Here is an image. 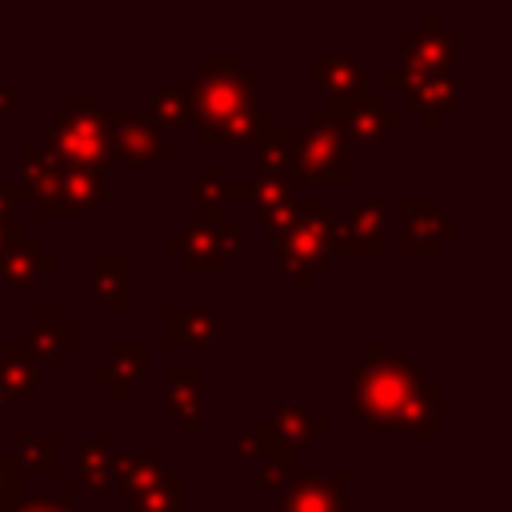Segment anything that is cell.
Listing matches in <instances>:
<instances>
[{
    "label": "cell",
    "instance_id": "6da1fadb",
    "mask_svg": "<svg viewBox=\"0 0 512 512\" xmlns=\"http://www.w3.org/2000/svg\"><path fill=\"white\" fill-rule=\"evenodd\" d=\"M348 416L388 436H436L440 432V388L424 380L400 352L368 344L348 364Z\"/></svg>",
    "mask_w": 512,
    "mask_h": 512
},
{
    "label": "cell",
    "instance_id": "7a4b0ae2",
    "mask_svg": "<svg viewBox=\"0 0 512 512\" xmlns=\"http://www.w3.org/2000/svg\"><path fill=\"white\" fill-rule=\"evenodd\" d=\"M20 188L32 196L40 216L48 220H68L88 208H96L108 192V172L100 168H60L44 144H24L20 148Z\"/></svg>",
    "mask_w": 512,
    "mask_h": 512
},
{
    "label": "cell",
    "instance_id": "3957f363",
    "mask_svg": "<svg viewBox=\"0 0 512 512\" xmlns=\"http://www.w3.org/2000/svg\"><path fill=\"white\" fill-rule=\"evenodd\" d=\"M184 108L188 120H196L200 128H212L228 116L248 112L252 104H260V76L240 68L236 52H208L200 60V68L184 80Z\"/></svg>",
    "mask_w": 512,
    "mask_h": 512
},
{
    "label": "cell",
    "instance_id": "277c9868",
    "mask_svg": "<svg viewBox=\"0 0 512 512\" xmlns=\"http://www.w3.org/2000/svg\"><path fill=\"white\" fill-rule=\"evenodd\" d=\"M44 148L60 168L108 172V116L104 108H60L44 132Z\"/></svg>",
    "mask_w": 512,
    "mask_h": 512
},
{
    "label": "cell",
    "instance_id": "5b68a950",
    "mask_svg": "<svg viewBox=\"0 0 512 512\" xmlns=\"http://www.w3.org/2000/svg\"><path fill=\"white\" fill-rule=\"evenodd\" d=\"M240 248V220L224 212H200L180 232L164 236V252L180 256L188 272H220L224 256Z\"/></svg>",
    "mask_w": 512,
    "mask_h": 512
},
{
    "label": "cell",
    "instance_id": "8992f818",
    "mask_svg": "<svg viewBox=\"0 0 512 512\" xmlns=\"http://www.w3.org/2000/svg\"><path fill=\"white\" fill-rule=\"evenodd\" d=\"M328 432H332V424L324 416H312L308 400H296V404L280 400L272 408V416H264L256 424V432H248V436H252V456L260 460V456H276V452H288V456L304 452V448L320 444Z\"/></svg>",
    "mask_w": 512,
    "mask_h": 512
},
{
    "label": "cell",
    "instance_id": "52a82bcc",
    "mask_svg": "<svg viewBox=\"0 0 512 512\" xmlns=\"http://www.w3.org/2000/svg\"><path fill=\"white\" fill-rule=\"evenodd\" d=\"M316 108L348 144H380L388 128L404 124V112L392 108L384 92H368V88L356 96H344V100L316 104Z\"/></svg>",
    "mask_w": 512,
    "mask_h": 512
},
{
    "label": "cell",
    "instance_id": "ba28073f",
    "mask_svg": "<svg viewBox=\"0 0 512 512\" xmlns=\"http://www.w3.org/2000/svg\"><path fill=\"white\" fill-rule=\"evenodd\" d=\"M348 156H352V144L320 116V108H312V128L296 132V148H292L296 184L300 180L344 184L348 180Z\"/></svg>",
    "mask_w": 512,
    "mask_h": 512
},
{
    "label": "cell",
    "instance_id": "9c48e42d",
    "mask_svg": "<svg viewBox=\"0 0 512 512\" xmlns=\"http://www.w3.org/2000/svg\"><path fill=\"white\" fill-rule=\"evenodd\" d=\"M456 52H460V36L448 32L436 16H424L416 32H408L400 40V76H432V72H456Z\"/></svg>",
    "mask_w": 512,
    "mask_h": 512
},
{
    "label": "cell",
    "instance_id": "30bf717a",
    "mask_svg": "<svg viewBox=\"0 0 512 512\" xmlns=\"http://www.w3.org/2000/svg\"><path fill=\"white\" fill-rule=\"evenodd\" d=\"M108 116V164H164V136L160 128L132 108H104Z\"/></svg>",
    "mask_w": 512,
    "mask_h": 512
},
{
    "label": "cell",
    "instance_id": "8fae6325",
    "mask_svg": "<svg viewBox=\"0 0 512 512\" xmlns=\"http://www.w3.org/2000/svg\"><path fill=\"white\" fill-rule=\"evenodd\" d=\"M328 220V216H324ZM324 220L316 216H300L288 232L272 236V264L284 268L288 276L292 272H324L332 264V252L324 248Z\"/></svg>",
    "mask_w": 512,
    "mask_h": 512
},
{
    "label": "cell",
    "instance_id": "7c38bea8",
    "mask_svg": "<svg viewBox=\"0 0 512 512\" xmlns=\"http://www.w3.org/2000/svg\"><path fill=\"white\" fill-rule=\"evenodd\" d=\"M200 392H204V364H196V360L164 364V416L180 420L184 436H204Z\"/></svg>",
    "mask_w": 512,
    "mask_h": 512
},
{
    "label": "cell",
    "instance_id": "4fadbf2b",
    "mask_svg": "<svg viewBox=\"0 0 512 512\" xmlns=\"http://www.w3.org/2000/svg\"><path fill=\"white\" fill-rule=\"evenodd\" d=\"M276 512H348V472H296Z\"/></svg>",
    "mask_w": 512,
    "mask_h": 512
},
{
    "label": "cell",
    "instance_id": "5bb4252c",
    "mask_svg": "<svg viewBox=\"0 0 512 512\" xmlns=\"http://www.w3.org/2000/svg\"><path fill=\"white\" fill-rule=\"evenodd\" d=\"M392 88H400L404 96H408V104H412V112L432 128L452 104H456V72H432V76H412V80H404L396 68L384 76V92H392Z\"/></svg>",
    "mask_w": 512,
    "mask_h": 512
},
{
    "label": "cell",
    "instance_id": "9a60e30c",
    "mask_svg": "<svg viewBox=\"0 0 512 512\" xmlns=\"http://www.w3.org/2000/svg\"><path fill=\"white\" fill-rule=\"evenodd\" d=\"M404 252L408 256H424L436 252L448 236H456V220L440 212L436 200H404Z\"/></svg>",
    "mask_w": 512,
    "mask_h": 512
},
{
    "label": "cell",
    "instance_id": "2e32d148",
    "mask_svg": "<svg viewBox=\"0 0 512 512\" xmlns=\"http://www.w3.org/2000/svg\"><path fill=\"white\" fill-rule=\"evenodd\" d=\"M56 268H60V256H56V252H44L40 240H36V236H24V232L0 252V280H4V288H12V292L32 288L36 276H48V272H56Z\"/></svg>",
    "mask_w": 512,
    "mask_h": 512
},
{
    "label": "cell",
    "instance_id": "e0dca14e",
    "mask_svg": "<svg viewBox=\"0 0 512 512\" xmlns=\"http://www.w3.org/2000/svg\"><path fill=\"white\" fill-rule=\"evenodd\" d=\"M148 376V348L144 344H116L104 360L92 364V380L108 388L112 400H128L132 384H140Z\"/></svg>",
    "mask_w": 512,
    "mask_h": 512
},
{
    "label": "cell",
    "instance_id": "ac0fdd59",
    "mask_svg": "<svg viewBox=\"0 0 512 512\" xmlns=\"http://www.w3.org/2000/svg\"><path fill=\"white\" fill-rule=\"evenodd\" d=\"M92 304L116 308V312L132 304V260L124 252L92 256Z\"/></svg>",
    "mask_w": 512,
    "mask_h": 512
},
{
    "label": "cell",
    "instance_id": "d6986e66",
    "mask_svg": "<svg viewBox=\"0 0 512 512\" xmlns=\"http://www.w3.org/2000/svg\"><path fill=\"white\" fill-rule=\"evenodd\" d=\"M320 92L328 100H344V96H356L364 92V60L360 56H344V52H316L308 60Z\"/></svg>",
    "mask_w": 512,
    "mask_h": 512
},
{
    "label": "cell",
    "instance_id": "ffe728a7",
    "mask_svg": "<svg viewBox=\"0 0 512 512\" xmlns=\"http://www.w3.org/2000/svg\"><path fill=\"white\" fill-rule=\"evenodd\" d=\"M220 336V316L212 308H168L164 344L168 348H204Z\"/></svg>",
    "mask_w": 512,
    "mask_h": 512
},
{
    "label": "cell",
    "instance_id": "44dd1931",
    "mask_svg": "<svg viewBox=\"0 0 512 512\" xmlns=\"http://www.w3.org/2000/svg\"><path fill=\"white\" fill-rule=\"evenodd\" d=\"M348 228L356 240V252L364 256H380L388 248V200L372 196V200H352L348 208Z\"/></svg>",
    "mask_w": 512,
    "mask_h": 512
},
{
    "label": "cell",
    "instance_id": "7402d4cb",
    "mask_svg": "<svg viewBox=\"0 0 512 512\" xmlns=\"http://www.w3.org/2000/svg\"><path fill=\"white\" fill-rule=\"evenodd\" d=\"M72 344H76V328H72L56 308H40L36 320L28 324V340H24V348H28L40 364L60 360Z\"/></svg>",
    "mask_w": 512,
    "mask_h": 512
},
{
    "label": "cell",
    "instance_id": "603a6c76",
    "mask_svg": "<svg viewBox=\"0 0 512 512\" xmlns=\"http://www.w3.org/2000/svg\"><path fill=\"white\" fill-rule=\"evenodd\" d=\"M40 392V360L24 344L0 348V400H28Z\"/></svg>",
    "mask_w": 512,
    "mask_h": 512
},
{
    "label": "cell",
    "instance_id": "cb8c5ba5",
    "mask_svg": "<svg viewBox=\"0 0 512 512\" xmlns=\"http://www.w3.org/2000/svg\"><path fill=\"white\" fill-rule=\"evenodd\" d=\"M292 148H296V128H292V124H272V128L256 140V160H260L264 180H276V184H292V188H296Z\"/></svg>",
    "mask_w": 512,
    "mask_h": 512
},
{
    "label": "cell",
    "instance_id": "d4e9b609",
    "mask_svg": "<svg viewBox=\"0 0 512 512\" xmlns=\"http://www.w3.org/2000/svg\"><path fill=\"white\" fill-rule=\"evenodd\" d=\"M272 124H280L276 120V108H268V104H252L248 112H240V116H228V120H220V124H212V128H200V136H204V144H256Z\"/></svg>",
    "mask_w": 512,
    "mask_h": 512
},
{
    "label": "cell",
    "instance_id": "484cf974",
    "mask_svg": "<svg viewBox=\"0 0 512 512\" xmlns=\"http://www.w3.org/2000/svg\"><path fill=\"white\" fill-rule=\"evenodd\" d=\"M168 472V460L164 456H140V452H120L112 456V492H124L128 500L144 488H152L160 476Z\"/></svg>",
    "mask_w": 512,
    "mask_h": 512
},
{
    "label": "cell",
    "instance_id": "4316f807",
    "mask_svg": "<svg viewBox=\"0 0 512 512\" xmlns=\"http://www.w3.org/2000/svg\"><path fill=\"white\" fill-rule=\"evenodd\" d=\"M112 444L100 436H76V472H80V484L84 488H96V492H112Z\"/></svg>",
    "mask_w": 512,
    "mask_h": 512
},
{
    "label": "cell",
    "instance_id": "83f0119b",
    "mask_svg": "<svg viewBox=\"0 0 512 512\" xmlns=\"http://www.w3.org/2000/svg\"><path fill=\"white\" fill-rule=\"evenodd\" d=\"M128 504H132V512H184V476L176 468H168L152 488L136 492Z\"/></svg>",
    "mask_w": 512,
    "mask_h": 512
},
{
    "label": "cell",
    "instance_id": "f1b7e54d",
    "mask_svg": "<svg viewBox=\"0 0 512 512\" xmlns=\"http://www.w3.org/2000/svg\"><path fill=\"white\" fill-rule=\"evenodd\" d=\"M184 200L192 208H200V212H224V176H220L216 160H208L200 168V176L184 184Z\"/></svg>",
    "mask_w": 512,
    "mask_h": 512
},
{
    "label": "cell",
    "instance_id": "f546056e",
    "mask_svg": "<svg viewBox=\"0 0 512 512\" xmlns=\"http://www.w3.org/2000/svg\"><path fill=\"white\" fill-rule=\"evenodd\" d=\"M16 460H20L24 472L48 476V472H56V464H60V440H56V436H32V432H24Z\"/></svg>",
    "mask_w": 512,
    "mask_h": 512
},
{
    "label": "cell",
    "instance_id": "4dcf8cb0",
    "mask_svg": "<svg viewBox=\"0 0 512 512\" xmlns=\"http://www.w3.org/2000/svg\"><path fill=\"white\" fill-rule=\"evenodd\" d=\"M148 96V120L160 128V136L168 132V128H180L184 120H188V108H184V92L180 88H152V92H144Z\"/></svg>",
    "mask_w": 512,
    "mask_h": 512
},
{
    "label": "cell",
    "instance_id": "1f68e13d",
    "mask_svg": "<svg viewBox=\"0 0 512 512\" xmlns=\"http://www.w3.org/2000/svg\"><path fill=\"white\" fill-rule=\"evenodd\" d=\"M76 496H80L76 484H72V488H36L32 496L20 500L16 512H92V508H84Z\"/></svg>",
    "mask_w": 512,
    "mask_h": 512
},
{
    "label": "cell",
    "instance_id": "d6a6232c",
    "mask_svg": "<svg viewBox=\"0 0 512 512\" xmlns=\"http://www.w3.org/2000/svg\"><path fill=\"white\" fill-rule=\"evenodd\" d=\"M24 468L12 452H0V512H16L24 500Z\"/></svg>",
    "mask_w": 512,
    "mask_h": 512
},
{
    "label": "cell",
    "instance_id": "836d02e7",
    "mask_svg": "<svg viewBox=\"0 0 512 512\" xmlns=\"http://www.w3.org/2000/svg\"><path fill=\"white\" fill-rule=\"evenodd\" d=\"M296 220H300V200H296V196H288V200H280V204H268V208H260V212H256V224H260L268 236H280V232H288Z\"/></svg>",
    "mask_w": 512,
    "mask_h": 512
},
{
    "label": "cell",
    "instance_id": "e575fe53",
    "mask_svg": "<svg viewBox=\"0 0 512 512\" xmlns=\"http://www.w3.org/2000/svg\"><path fill=\"white\" fill-rule=\"evenodd\" d=\"M292 476H296V464H292V456H288V452H276V456H260L256 488L272 492V488H280V484H284V480H292Z\"/></svg>",
    "mask_w": 512,
    "mask_h": 512
},
{
    "label": "cell",
    "instance_id": "d590c367",
    "mask_svg": "<svg viewBox=\"0 0 512 512\" xmlns=\"http://www.w3.org/2000/svg\"><path fill=\"white\" fill-rule=\"evenodd\" d=\"M324 248L328 252H356V240H352V228L344 216H328L324 220Z\"/></svg>",
    "mask_w": 512,
    "mask_h": 512
},
{
    "label": "cell",
    "instance_id": "8d00e7d4",
    "mask_svg": "<svg viewBox=\"0 0 512 512\" xmlns=\"http://www.w3.org/2000/svg\"><path fill=\"white\" fill-rule=\"evenodd\" d=\"M292 192H296L292 184H276V180H256L252 204H256V212H260V208H268V204H280V200H288Z\"/></svg>",
    "mask_w": 512,
    "mask_h": 512
},
{
    "label": "cell",
    "instance_id": "74e56055",
    "mask_svg": "<svg viewBox=\"0 0 512 512\" xmlns=\"http://www.w3.org/2000/svg\"><path fill=\"white\" fill-rule=\"evenodd\" d=\"M20 200H24L20 180H0V216L16 220V204H20Z\"/></svg>",
    "mask_w": 512,
    "mask_h": 512
},
{
    "label": "cell",
    "instance_id": "f35d334b",
    "mask_svg": "<svg viewBox=\"0 0 512 512\" xmlns=\"http://www.w3.org/2000/svg\"><path fill=\"white\" fill-rule=\"evenodd\" d=\"M256 180H224V204L228 200H252Z\"/></svg>",
    "mask_w": 512,
    "mask_h": 512
},
{
    "label": "cell",
    "instance_id": "ab89813d",
    "mask_svg": "<svg viewBox=\"0 0 512 512\" xmlns=\"http://www.w3.org/2000/svg\"><path fill=\"white\" fill-rule=\"evenodd\" d=\"M20 236V220H8V216H0V252L12 244Z\"/></svg>",
    "mask_w": 512,
    "mask_h": 512
},
{
    "label": "cell",
    "instance_id": "60d3db41",
    "mask_svg": "<svg viewBox=\"0 0 512 512\" xmlns=\"http://www.w3.org/2000/svg\"><path fill=\"white\" fill-rule=\"evenodd\" d=\"M12 108H16V92H12V88H8V80L0 76V124H4V116H8Z\"/></svg>",
    "mask_w": 512,
    "mask_h": 512
},
{
    "label": "cell",
    "instance_id": "b9f144b4",
    "mask_svg": "<svg viewBox=\"0 0 512 512\" xmlns=\"http://www.w3.org/2000/svg\"><path fill=\"white\" fill-rule=\"evenodd\" d=\"M240 512H264V508H240Z\"/></svg>",
    "mask_w": 512,
    "mask_h": 512
},
{
    "label": "cell",
    "instance_id": "7bdbcfd3",
    "mask_svg": "<svg viewBox=\"0 0 512 512\" xmlns=\"http://www.w3.org/2000/svg\"><path fill=\"white\" fill-rule=\"evenodd\" d=\"M0 408H4V400H0Z\"/></svg>",
    "mask_w": 512,
    "mask_h": 512
}]
</instances>
